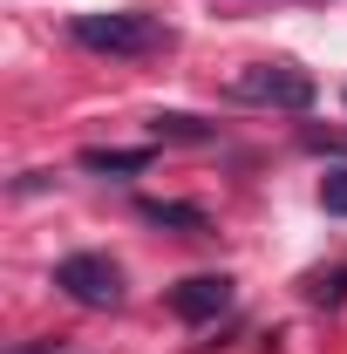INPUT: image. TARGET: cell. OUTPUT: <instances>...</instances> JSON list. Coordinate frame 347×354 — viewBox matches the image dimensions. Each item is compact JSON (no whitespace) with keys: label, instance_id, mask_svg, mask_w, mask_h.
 <instances>
[{"label":"cell","instance_id":"obj_4","mask_svg":"<svg viewBox=\"0 0 347 354\" xmlns=\"http://www.w3.org/2000/svg\"><path fill=\"white\" fill-rule=\"evenodd\" d=\"M225 307H232V279H225V272H191V279L171 286V313L191 320V327H198V320H218Z\"/></svg>","mask_w":347,"mask_h":354},{"label":"cell","instance_id":"obj_1","mask_svg":"<svg viewBox=\"0 0 347 354\" xmlns=\"http://www.w3.org/2000/svg\"><path fill=\"white\" fill-rule=\"evenodd\" d=\"M68 35H75V48H88V55H123V62L171 48V28H164L157 14H75Z\"/></svg>","mask_w":347,"mask_h":354},{"label":"cell","instance_id":"obj_3","mask_svg":"<svg viewBox=\"0 0 347 354\" xmlns=\"http://www.w3.org/2000/svg\"><path fill=\"white\" fill-rule=\"evenodd\" d=\"M55 286L75 307H123V266L102 259V252H68L55 266Z\"/></svg>","mask_w":347,"mask_h":354},{"label":"cell","instance_id":"obj_7","mask_svg":"<svg viewBox=\"0 0 347 354\" xmlns=\"http://www.w3.org/2000/svg\"><path fill=\"white\" fill-rule=\"evenodd\" d=\"M150 136L157 143H212V123H198V116H177V109H164V116H150Z\"/></svg>","mask_w":347,"mask_h":354},{"label":"cell","instance_id":"obj_5","mask_svg":"<svg viewBox=\"0 0 347 354\" xmlns=\"http://www.w3.org/2000/svg\"><path fill=\"white\" fill-rule=\"evenodd\" d=\"M136 212L150 225H177V232H191V239H205L212 232V218L198 212V205H171V198H136Z\"/></svg>","mask_w":347,"mask_h":354},{"label":"cell","instance_id":"obj_8","mask_svg":"<svg viewBox=\"0 0 347 354\" xmlns=\"http://www.w3.org/2000/svg\"><path fill=\"white\" fill-rule=\"evenodd\" d=\"M306 293H313L320 307H341V300H347V266H341V272H320V279H313Z\"/></svg>","mask_w":347,"mask_h":354},{"label":"cell","instance_id":"obj_9","mask_svg":"<svg viewBox=\"0 0 347 354\" xmlns=\"http://www.w3.org/2000/svg\"><path fill=\"white\" fill-rule=\"evenodd\" d=\"M320 205H327L334 218H347V171H327V184H320Z\"/></svg>","mask_w":347,"mask_h":354},{"label":"cell","instance_id":"obj_6","mask_svg":"<svg viewBox=\"0 0 347 354\" xmlns=\"http://www.w3.org/2000/svg\"><path fill=\"white\" fill-rule=\"evenodd\" d=\"M82 171H95V177H136V171H150V150H82Z\"/></svg>","mask_w":347,"mask_h":354},{"label":"cell","instance_id":"obj_2","mask_svg":"<svg viewBox=\"0 0 347 354\" xmlns=\"http://www.w3.org/2000/svg\"><path fill=\"white\" fill-rule=\"evenodd\" d=\"M232 95L238 102H265V109H313V75L306 68H293V62H252V68H238L232 75Z\"/></svg>","mask_w":347,"mask_h":354}]
</instances>
